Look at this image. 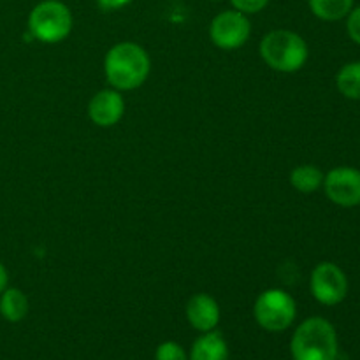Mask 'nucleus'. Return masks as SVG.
I'll use <instances>...</instances> for the list:
<instances>
[{"label":"nucleus","mask_w":360,"mask_h":360,"mask_svg":"<svg viewBox=\"0 0 360 360\" xmlns=\"http://www.w3.org/2000/svg\"><path fill=\"white\" fill-rule=\"evenodd\" d=\"M150 70V56L136 42L115 44L104 58L105 79L118 91H130L143 86Z\"/></svg>","instance_id":"f257e3e1"},{"label":"nucleus","mask_w":360,"mask_h":360,"mask_svg":"<svg viewBox=\"0 0 360 360\" xmlns=\"http://www.w3.org/2000/svg\"><path fill=\"white\" fill-rule=\"evenodd\" d=\"M340 345L333 323L322 316H311L295 329L290 341L294 360H336Z\"/></svg>","instance_id":"f03ea898"},{"label":"nucleus","mask_w":360,"mask_h":360,"mask_svg":"<svg viewBox=\"0 0 360 360\" xmlns=\"http://www.w3.org/2000/svg\"><path fill=\"white\" fill-rule=\"evenodd\" d=\"M259 49L264 62L278 72H297L308 60V44L292 30L269 32L260 41Z\"/></svg>","instance_id":"7ed1b4c3"},{"label":"nucleus","mask_w":360,"mask_h":360,"mask_svg":"<svg viewBox=\"0 0 360 360\" xmlns=\"http://www.w3.org/2000/svg\"><path fill=\"white\" fill-rule=\"evenodd\" d=\"M32 37L44 44H56L69 37L72 30V14L60 0H44L32 9L28 16Z\"/></svg>","instance_id":"20e7f679"},{"label":"nucleus","mask_w":360,"mask_h":360,"mask_svg":"<svg viewBox=\"0 0 360 360\" xmlns=\"http://www.w3.org/2000/svg\"><path fill=\"white\" fill-rule=\"evenodd\" d=\"M297 306L294 297L281 288H269L257 297L253 316L267 333H281L294 323Z\"/></svg>","instance_id":"39448f33"},{"label":"nucleus","mask_w":360,"mask_h":360,"mask_svg":"<svg viewBox=\"0 0 360 360\" xmlns=\"http://www.w3.org/2000/svg\"><path fill=\"white\" fill-rule=\"evenodd\" d=\"M311 294L320 304L336 306L348 294V280L345 271L333 262H320L309 278Z\"/></svg>","instance_id":"423d86ee"},{"label":"nucleus","mask_w":360,"mask_h":360,"mask_svg":"<svg viewBox=\"0 0 360 360\" xmlns=\"http://www.w3.org/2000/svg\"><path fill=\"white\" fill-rule=\"evenodd\" d=\"M252 34L248 16L239 11H224L217 14L210 25V37L220 49H238L245 44Z\"/></svg>","instance_id":"0eeeda50"},{"label":"nucleus","mask_w":360,"mask_h":360,"mask_svg":"<svg viewBox=\"0 0 360 360\" xmlns=\"http://www.w3.org/2000/svg\"><path fill=\"white\" fill-rule=\"evenodd\" d=\"M323 190L330 202L341 207H355L360 204V171L355 167L333 169L323 178Z\"/></svg>","instance_id":"6e6552de"},{"label":"nucleus","mask_w":360,"mask_h":360,"mask_svg":"<svg viewBox=\"0 0 360 360\" xmlns=\"http://www.w3.org/2000/svg\"><path fill=\"white\" fill-rule=\"evenodd\" d=\"M123 112H125V101L115 88L101 90L91 97L88 104V118L102 129L116 125L123 118Z\"/></svg>","instance_id":"1a4fd4ad"},{"label":"nucleus","mask_w":360,"mask_h":360,"mask_svg":"<svg viewBox=\"0 0 360 360\" xmlns=\"http://www.w3.org/2000/svg\"><path fill=\"white\" fill-rule=\"evenodd\" d=\"M220 306L210 294H195L186 304L188 323L199 333H210L220 323Z\"/></svg>","instance_id":"9d476101"},{"label":"nucleus","mask_w":360,"mask_h":360,"mask_svg":"<svg viewBox=\"0 0 360 360\" xmlns=\"http://www.w3.org/2000/svg\"><path fill=\"white\" fill-rule=\"evenodd\" d=\"M188 360H229L227 341L217 330L202 333L193 341Z\"/></svg>","instance_id":"9b49d317"},{"label":"nucleus","mask_w":360,"mask_h":360,"mask_svg":"<svg viewBox=\"0 0 360 360\" xmlns=\"http://www.w3.org/2000/svg\"><path fill=\"white\" fill-rule=\"evenodd\" d=\"M28 299L20 288H6L0 294V315L11 323H18L27 316Z\"/></svg>","instance_id":"f8f14e48"},{"label":"nucleus","mask_w":360,"mask_h":360,"mask_svg":"<svg viewBox=\"0 0 360 360\" xmlns=\"http://www.w3.org/2000/svg\"><path fill=\"white\" fill-rule=\"evenodd\" d=\"M323 174L315 165H297L290 172V185L301 193H313L323 185Z\"/></svg>","instance_id":"ddd939ff"},{"label":"nucleus","mask_w":360,"mask_h":360,"mask_svg":"<svg viewBox=\"0 0 360 360\" xmlns=\"http://www.w3.org/2000/svg\"><path fill=\"white\" fill-rule=\"evenodd\" d=\"M309 9L323 21H340L354 9V0H309Z\"/></svg>","instance_id":"4468645a"},{"label":"nucleus","mask_w":360,"mask_h":360,"mask_svg":"<svg viewBox=\"0 0 360 360\" xmlns=\"http://www.w3.org/2000/svg\"><path fill=\"white\" fill-rule=\"evenodd\" d=\"M336 86L343 97L360 101V62L347 63L336 76Z\"/></svg>","instance_id":"2eb2a0df"},{"label":"nucleus","mask_w":360,"mask_h":360,"mask_svg":"<svg viewBox=\"0 0 360 360\" xmlns=\"http://www.w3.org/2000/svg\"><path fill=\"white\" fill-rule=\"evenodd\" d=\"M155 360H188V355L176 341H164L155 352Z\"/></svg>","instance_id":"dca6fc26"},{"label":"nucleus","mask_w":360,"mask_h":360,"mask_svg":"<svg viewBox=\"0 0 360 360\" xmlns=\"http://www.w3.org/2000/svg\"><path fill=\"white\" fill-rule=\"evenodd\" d=\"M232 7L243 14H257L269 4V0H231Z\"/></svg>","instance_id":"f3484780"},{"label":"nucleus","mask_w":360,"mask_h":360,"mask_svg":"<svg viewBox=\"0 0 360 360\" xmlns=\"http://www.w3.org/2000/svg\"><path fill=\"white\" fill-rule=\"evenodd\" d=\"M347 30L352 41L360 46V6L355 7V9H352L350 14H348Z\"/></svg>","instance_id":"a211bd4d"},{"label":"nucleus","mask_w":360,"mask_h":360,"mask_svg":"<svg viewBox=\"0 0 360 360\" xmlns=\"http://www.w3.org/2000/svg\"><path fill=\"white\" fill-rule=\"evenodd\" d=\"M98 6L105 11H116V9H122V7L129 6L132 0H97Z\"/></svg>","instance_id":"6ab92c4d"},{"label":"nucleus","mask_w":360,"mask_h":360,"mask_svg":"<svg viewBox=\"0 0 360 360\" xmlns=\"http://www.w3.org/2000/svg\"><path fill=\"white\" fill-rule=\"evenodd\" d=\"M7 281H9V278H7V269L4 267V264L0 262V294L7 288Z\"/></svg>","instance_id":"aec40b11"}]
</instances>
